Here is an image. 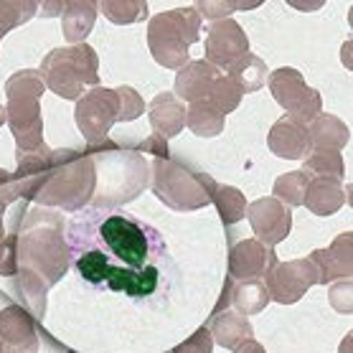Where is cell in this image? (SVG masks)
Masks as SVG:
<instances>
[{
  "instance_id": "47",
  "label": "cell",
  "mask_w": 353,
  "mask_h": 353,
  "mask_svg": "<svg viewBox=\"0 0 353 353\" xmlns=\"http://www.w3.org/2000/svg\"><path fill=\"white\" fill-rule=\"evenodd\" d=\"M3 236H6V226H3V216H0V241H3Z\"/></svg>"
},
{
  "instance_id": "3",
  "label": "cell",
  "mask_w": 353,
  "mask_h": 353,
  "mask_svg": "<svg viewBox=\"0 0 353 353\" xmlns=\"http://www.w3.org/2000/svg\"><path fill=\"white\" fill-rule=\"evenodd\" d=\"M46 84L39 69H21L6 81V122L16 137L18 153H33L43 148V117L41 97Z\"/></svg>"
},
{
  "instance_id": "23",
  "label": "cell",
  "mask_w": 353,
  "mask_h": 353,
  "mask_svg": "<svg viewBox=\"0 0 353 353\" xmlns=\"http://www.w3.org/2000/svg\"><path fill=\"white\" fill-rule=\"evenodd\" d=\"M307 137L313 150H336L341 153L345 145L351 143V128L336 114L321 112L310 125H307Z\"/></svg>"
},
{
  "instance_id": "20",
  "label": "cell",
  "mask_w": 353,
  "mask_h": 353,
  "mask_svg": "<svg viewBox=\"0 0 353 353\" xmlns=\"http://www.w3.org/2000/svg\"><path fill=\"white\" fill-rule=\"evenodd\" d=\"M148 117H150V128L155 130V135H161L163 140H170L183 132L185 128V105L178 99L173 92H163L145 107Z\"/></svg>"
},
{
  "instance_id": "19",
  "label": "cell",
  "mask_w": 353,
  "mask_h": 353,
  "mask_svg": "<svg viewBox=\"0 0 353 353\" xmlns=\"http://www.w3.org/2000/svg\"><path fill=\"white\" fill-rule=\"evenodd\" d=\"M18 170H16V185L18 193L23 201H36L41 193L43 183L48 178V168H51V148H39L33 153H18Z\"/></svg>"
},
{
  "instance_id": "32",
  "label": "cell",
  "mask_w": 353,
  "mask_h": 353,
  "mask_svg": "<svg viewBox=\"0 0 353 353\" xmlns=\"http://www.w3.org/2000/svg\"><path fill=\"white\" fill-rule=\"evenodd\" d=\"M307 181L310 176L303 173V170H290L285 176H280L272 185V196L277 201H282L285 206H303L305 201V191H307Z\"/></svg>"
},
{
  "instance_id": "13",
  "label": "cell",
  "mask_w": 353,
  "mask_h": 353,
  "mask_svg": "<svg viewBox=\"0 0 353 353\" xmlns=\"http://www.w3.org/2000/svg\"><path fill=\"white\" fill-rule=\"evenodd\" d=\"M244 54H249V39L236 21L224 18V21H214L209 26V31H206V61L211 66H216L219 72L229 69Z\"/></svg>"
},
{
  "instance_id": "4",
  "label": "cell",
  "mask_w": 353,
  "mask_h": 353,
  "mask_svg": "<svg viewBox=\"0 0 353 353\" xmlns=\"http://www.w3.org/2000/svg\"><path fill=\"white\" fill-rule=\"evenodd\" d=\"M201 39V16L193 6L173 8L150 18L148 23V48L155 64L163 69H183L191 59L188 51Z\"/></svg>"
},
{
  "instance_id": "30",
  "label": "cell",
  "mask_w": 353,
  "mask_h": 353,
  "mask_svg": "<svg viewBox=\"0 0 353 353\" xmlns=\"http://www.w3.org/2000/svg\"><path fill=\"white\" fill-rule=\"evenodd\" d=\"M211 201L216 203L219 219L224 221V226H234L236 221H241V219L247 216L249 203L244 199V193L239 188H234V185H216Z\"/></svg>"
},
{
  "instance_id": "43",
  "label": "cell",
  "mask_w": 353,
  "mask_h": 353,
  "mask_svg": "<svg viewBox=\"0 0 353 353\" xmlns=\"http://www.w3.org/2000/svg\"><path fill=\"white\" fill-rule=\"evenodd\" d=\"M143 150H148V153H153L155 158H163V161H165V158H170L168 140H163V137H161V135H155V132L143 143Z\"/></svg>"
},
{
  "instance_id": "41",
  "label": "cell",
  "mask_w": 353,
  "mask_h": 353,
  "mask_svg": "<svg viewBox=\"0 0 353 353\" xmlns=\"http://www.w3.org/2000/svg\"><path fill=\"white\" fill-rule=\"evenodd\" d=\"M170 353H214V338H211L209 328L203 325L191 338H185L183 343H178Z\"/></svg>"
},
{
  "instance_id": "15",
  "label": "cell",
  "mask_w": 353,
  "mask_h": 353,
  "mask_svg": "<svg viewBox=\"0 0 353 353\" xmlns=\"http://www.w3.org/2000/svg\"><path fill=\"white\" fill-rule=\"evenodd\" d=\"M0 341L6 353H39L36 318L23 305H6L0 310Z\"/></svg>"
},
{
  "instance_id": "34",
  "label": "cell",
  "mask_w": 353,
  "mask_h": 353,
  "mask_svg": "<svg viewBox=\"0 0 353 353\" xmlns=\"http://www.w3.org/2000/svg\"><path fill=\"white\" fill-rule=\"evenodd\" d=\"M241 89L234 84L226 74H219L216 77V81L211 84V89H209V94H206V99L203 102H209L211 107H216L219 112L224 114H229V112H234V110H239V102H241Z\"/></svg>"
},
{
  "instance_id": "10",
  "label": "cell",
  "mask_w": 353,
  "mask_h": 353,
  "mask_svg": "<svg viewBox=\"0 0 353 353\" xmlns=\"http://www.w3.org/2000/svg\"><path fill=\"white\" fill-rule=\"evenodd\" d=\"M99 239L105 241L107 252H112L122 265L130 270H143L150 254V241L148 234L137 221L120 214L107 216L99 226Z\"/></svg>"
},
{
  "instance_id": "11",
  "label": "cell",
  "mask_w": 353,
  "mask_h": 353,
  "mask_svg": "<svg viewBox=\"0 0 353 353\" xmlns=\"http://www.w3.org/2000/svg\"><path fill=\"white\" fill-rule=\"evenodd\" d=\"M265 285L270 300L280 303V305H295L297 300H303L307 290L318 285V270L307 257L277 262L265 274Z\"/></svg>"
},
{
  "instance_id": "17",
  "label": "cell",
  "mask_w": 353,
  "mask_h": 353,
  "mask_svg": "<svg viewBox=\"0 0 353 353\" xmlns=\"http://www.w3.org/2000/svg\"><path fill=\"white\" fill-rule=\"evenodd\" d=\"M267 145L272 155L282 158V161H305L310 155V137H307V125L292 122L290 117H282L272 125L270 135H267Z\"/></svg>"
},
{
  "instance_id": "35",
  "label": "cell",
  "mask_w": 353,
  "mask_h": 353,
  "mask_svg": "<svg viewBox=\"0 0 353 353\" xmlns=\"http://www.w3.org/2000/svg\"><path fill=\"white\" fill-rule=\"evenodd\" d=\"M39 8L41 6L33 0H0V41L16 26L31 21Z\"/></svg>"
},
{
  "instance_id": "37",
  "label": "cell",
  "mask_w": 353,
  "mask_h": 353,
  "mask_svg": "<svg viewBox=\"0 0 353 353\" xmlns=\"http://www.w3.org/2000/svg\"><path fill=\"white\" fill-rule=\"evenodd\" d=\"M254 6H259V3H244V0H203V3H196L193 8L203 18L224 21L234 10H249V8H254Z\"/></svg>"
},
{
  "instance_id": "24",
  "label": "cell",
  "mask_w": 353,
  "mask_h": 353,
  "mask_svg": "<svg viewBox=\"0 0 353 353\" xmlns=\"http://www.w3.org/2000/svg\"><path fill=\"white\" fill-rule=\"evenodd\" d=\"M206 328H209L214 343H219L221 348H229V351H234L241 341L252 338V333H254V328H252V323H249L247 315L232 313V310L214 313Z\"/></svg>"
},
{
  "instance_id": "36",
  "label": "cell",
  "mask_w": 353,
  "mask_h": 353,
  "mask_svg": "<svg viewBox=\"0 0 353 353\" xmlns=\"http://www.w3.org/2000/svg\"><path fill=\"white\" fill-rule=\"evenodd\" d=\"M110 257H107L105 252H99V249H89L84 252L79 259H77V270H79L81 280L92 282V285H99V282L107 280V274H110Z\"/></svg>"
},
{
  "instance_id": "31",
  "label": "cell",
  "mask_w": 353,
  "mask_h": 353,
  "mask_svg": "<svg viewBox=\"0 0 353 353\" xmlns=\"http://www.w3.org/2000/svg\"><path fill=\"white\" fill-rule=\"evenodd\" d=\"M303 173H307L310 178H341L345 176V165H343V155L336 153V150H310V155L305 158V165H303Z\"/></svg>"
},
{
  "instance_id": "26",
  "label": "cell",
  "mask_w": 353,
  "mask_h": 353,
  "mask_svg": "<svg viewBox=\"0 0 353 353\" xmlns=\"http://www.w3.org/2000/svg\"><path fill=\"white\" fill-rule=\"evenodd\" d=\"M229 303L234 305V313H241V315L265 313V307L270 305V292H267L265 280L232 282Z\"/></svg>"
},
{
  "instance_id": "25",
  "label": "cell",
  "mask_w": 353,
  "mask_h": 353,
  "mask_svg": "<svg viewBox=\"0 0 353 353\" xmlns=\"http://www.w3.org/2000/svg\"><path fill=\"white\" fill-rule=\"evenodd\" d=\"M97 3L92 0H72L66 3L64 16H61V26H64V39L77 46V43H84L92 28H94L97 21Z\"/></svg>"
},
{
  "instance_id": "14",
  "label": "cell",
  "mask_w": 353,
  "mask_h": 353,
  "mask_svg": "<svg viewBox=\"0 0 353 353\" xmlns=\"http://www.w3.org/2000/svg\"><path fill=\"white\" fill-rule=\"evenodd\" d=\"M277 265L272 247H265L259 239H241L229 247V280H262Z\"/></svg>"
},
{
  "instance_id": "39",
  "label": "cell",
  "mask_w": 353,
  "mask_h": 353,
  "mask_svg": "<svg viewBox=\"0 0 353 353\" xmlns=\"http://www.w3.org/2000/svg\"><path fill=\"white\" fill-rule=\"evenodd\" d=\"M21 270L18 262V234H8L0 241V277H13Z\"/></svg>"
},
{
  "instance_id": "40",
  "label": "cell",
  "mask_w": 353,
  "mask_h": 353,
  "mask_svg": "<svg viewBox=\"0 0 353 353\" xmlns=\"http://www.w3.org/2000/svg\"><path fill=\"white\" fill-rule=\"evenodd\" d=\"M328 300H330V305H333V310H336V313L351 315L353 313V285H351V280L330 282Z\"/></svg>"
},
{
  "instance_id": "1",
  "label": "cell",
  "mask_w": 353,
  "mask_h": 353,
  "mask_svg": "<svg viewBox=\"0 0 353 353\" xmlns=\"http://www.w3.org/2000/svg\"><path fill=\"white\" fill-rule=\"evenodd\" d=\"M97 191V163L89 153L74 148L51 150V168L41 193L36 196L39 206L61 211L84 209Z\"/></svg>"
},
{
  "instance_id": "21",
  "label": "cell",
  "mask_w": 353,
  "mask_h": 353,
  "mask_svg": "<svg viewBox=\"0 0 353 353\" xmlns=\"http://www.w3.org/2000/svg\"><path fill=\"white\" fill-rule=\"evenodd\" d=\"M158 280H161V272L153 265H145L143 270H130V267L112 265L105 282L107 288L114 290V292H125L130 297H145L150 295V292H155Z\"/></svg>"
},
{
  "instance_id": "28",
  "label": "cell",
  "mask_w": 353,
  "mask_h": 353,
  "mask_svg": "<svg viewBox=\"0 0 353 353\" xmlns=\"http://www.w3.org/2000/svg\"><path fill=\"white\" fill-rule=\"evenodd\" d=\"M226 117L209 102H193L185 107V128L196 137H216L224 132Z\"/></svg>"
},
{
  "instance_id": "42",
  "label": "cell",
  "mask_w": 353,
  "mask_h": 353,
  "mask_svg": "<svg viewBox=\"0 0 353 353\" xmlns=\"http://www.w3.org/2000/svg\"><path fill=\"white\" fill-rule=\"evenodd\" d=\"M18 199H21V193H18L16 178L10 176L8 170L0 168V214L8 209L10 203H16Z\"/></svg>"
},
{
  "instance_id": "46",
  "label": "cell",
  "mask_w": 353,
  "mask_h": 353,
  "mask_svg": "<svg viewBox=\"0 0 353 353\" xmlns=\"http://www.w3.org/2000/svg\"><path fill=\"white\" fill-rule=\"evenodd\" d=\"M3 125H6V107L0 105V128H3Z\"/></svg>"
},
{
  "instance_id": "33",
  "label": "cell",
  "mask_w": 353,
  "mask_h": 353,
  "mask_svg": "<svg viewBox=\"0 0 353 353\" xmlns=\"http://www.w3.org/2000/svg\"><path fill=\"white\" fill-rule=\"evenodd\" d=\"M97 10H102L112 23L128 26L148 18V3L145 0H102L97 3Z\"/></svg>"
},
{
  "instance_id": "12",
  "label": "cell",
  "mask_w": 353,
  "mask_h": 353,
  "mask_svg": "<svg viewBox=\"0 0 353 353\" xmlns=\"http://www.w3.org/2000/svg\"><path fill=\"white\" fill-rule=\"evenodd\" d=\"M247 219L252 224L254 239H259L265 247H277L280 241L288 239L292 229V211L274 196H265L249 203Z\"/></svg>"
},
{
  "instance_id": "45",
  "label": "cell",
  "mask_w": 353,
  "mask_h": 353,
  "mask_svg": "<svg viewBox=\"0 0 353 353\" xmlns=\"http://www.w3.org/2000/svg\"><path fill=\"white\" fill-rule=\"evenodd\" d=\"M351 345H353V336L348 333V336L341 341V348H338V353H351Z\"/></svg>"
},
{
  "instance_id": "48",
  "label": "cell",
  "mask_w": 353,
  "mask_h": 353,
  "mask_svg": "<svg viewBox=\"0 0 353 353\" xmlns=\"http://www.w3.org/2000/svg\"><path fill=\"white\" fill-rule=\"evenodd\" d=\"M0 353H6V345H3V341H0Z\"/></svg>"
},
{
  "instance_id": "18",
  "label": "cell",
  "mask_w": 353,
  "mask_h": 353,
  "mask_svg": "<svg viewBox=\"0 0 353 353\" xmlns=\"http://www.w3.org/2000/svg\"><path fill=\"white\" fill-rule=\"evenodd\" d=\"M219 74L221 72H219L216 66H211L206 59L188 61L183 69H178L176 84H173V94H176L181 102H188V105H193V102H203Z\"/></svg>"
},
{
  "instance_id": "6",
  "label": "cell",
  "mask_w": 353,
  "mask_h": 353,
  "mask_svg": "<svg viewBox=\"0 0 353 353\" xmlns=\"http://www.w3.org/2000/svg\"><path fill=\"white\" fill-rule=\"evenodd\" d=\"M153 193L173 211H199L211 203L216 191V181L209 173H199L170 161L155 158L153 161Z\"/></svg>"
},
{
  "instance_id": "22",
  "label": "cell",
  "mask_w": 353,
  "mask_h": 353,
  "mask_svg": "<svg viewBox=\"0 0 353 353\" xmlns=\"http://www.w3.org/2000/svg\"><path fill=\"white\" fill-rule=\"evenodd\" d=\"M345 203V191L341 181L336 178H310L305 191V206L315 216H333L336 211L343 209Z\"/></svg>"
},
{
  "instance_id": "2",
  "label": "cell",
  "mask_w": 353,
  "mask_h": 353,
  "mask_svg": "<svg viewBox=\"0 0 353 353\" xmlns=\"http://www.w3.org/2000/svg\"><path fill=\"white\" fill-rule=\"evenodd\" d=\"M18 234V262L46 282L57 285L72 265V249L64 239V226L54 214H31L23 234Z\"/></svg>"
},
{
  "instance_id": "5",
  "label": "cell",
  "mask_w": 353,
  "mask_h": 353,
  "mask_svg": "<svg viewBox=\"0 0 353 353\" xmlns=\"http://www.w3.org/2000/svg\"><path fill=\"white\" fill-rule=\"evenodd\" d=\"M41 79L61 99H79L87 87H99V59L89 43L54 48L41 61Z\"/></svg>"
},
{
  "instance_id": "16",
  "label": "cell",
  "mask_w": 353,
  "mask_h": 353,
  "mask_svg": "<svg viewBox=\"0 0 353 353\" xmlns=\"http://www.w3.org/2000/svg\"><path fill=\"white\" fill-rule=\"evenodd\" d=\"M310 262L318 270V285H330L336 280H351L353 274V234H338L328 249H315Z\"/></svg>"
},
{
  "instance_id": "44",
  "label": "cell",
  "mask_w": 353,
  "mask_h": 353,
  "mask_svg": "<svg viewBox=\"0 0 353 353\" xmlns=\"http://www.w3.org/2000/svg\"><path fill=\"white\" fill-rule=\"evenodd\" d=\"M234 353H267L265 345L259 343V341H254V338H247V341H241L236 348H234Z\"/></svg>"
},
{
  "instance_id": "8",
  "label": "cell",
  "mask_w": 353,
  "mask_h": 353,
  "mask_svg": "<svg viewBox=\"0 0 353 353\" xmlns=\"http://www.w3.org/2000/svg\"><path fill=\"white\" fill-rule=\"evenodd\" d=\"M92 148L102 150V178H107V183H110V188L102 193H114L112 206L135 199L148 183V165L143 158L137 153H122L107 140L102 145H92Z\"/></svg>"
},
{
  "instance_id": "9",
  "label": "cell",
  "mask_w": 353,
  "mask_h": 353,
  "mask_svg": "<svg viewBox=\"0 0 353 353\" xmlns=\"http://www.w3.org/2000/svg\"><path fill=\"white\" fill-rule=\"evenodd\" d=\"M74 120H77V128H79V132L89 143V148L105 143L112 125L117 122V94H114V89H87L77 99Z\"/></svg>"
},
{
  "instance_id": "27",
  "label": "cell",
  "mask_w": 353,
  "mask_h": 353,
  "mask_svg": "<svg viewBox=\"0 0 353 353\" xmlns=\"http://www.w3.org/2000/svg\"><path fill=\"white\" fill-rule=\"evenodd\" d=\"M226 77L241 89V94H252V92H259V89L265 87L270 72H267L265 61L249 51V54H244V57L236 59V61L229 66Z\"/></svg>"
},
{
  "instance_id": "29",
  "label": "cell",
  "mask_w": 353,
  "mask_h": 353,
  "mask_svg": "<svg viewBox=\"0 0 353 353\" xmlns=\"http://www.w3.org/2000/svg\"><path fill=\"white\" fill-rule=\"evenodd\" d=\"M46 290H48V285L41 280L36 272L23 270V267L18 270V295H21V305H23L36 321H43V315H46Z\"/></svg>"
},
{
  "instance_id": "38",
  "label": "cell",
  "mask_w": 353,
  "mask_h": 353,
  "mask_svg": "<svg viewBox=\"0 0 353 353\" xmlns=\"http://www.w3.org/2000/svg\"><path fill=\"white\" fill-rule=\"evenodd\" d=\"M114 94H117V122H132L145 112V102L137 94V89L117 87Z\"/></svg>"
},
{
  "instance_id": "7",
  "label": "cell",
  "mask_w": 353,
  "mask_h": 353,
  "mask_svg": "<svg viewBox=\"0 0 353 353\" xmlns=\"http://www.w3.org/2000/svg\"><path fill=\"white\" fill-rule=\"evenodd\" d=\"M267 87L272 92L274 102L288 112V117L292 122L300 125H310V122L321 114L323 99L313 87L305 84V77L292 69V66H282L274 69L267 77Z\"/></svg>"
}]
</instances>
